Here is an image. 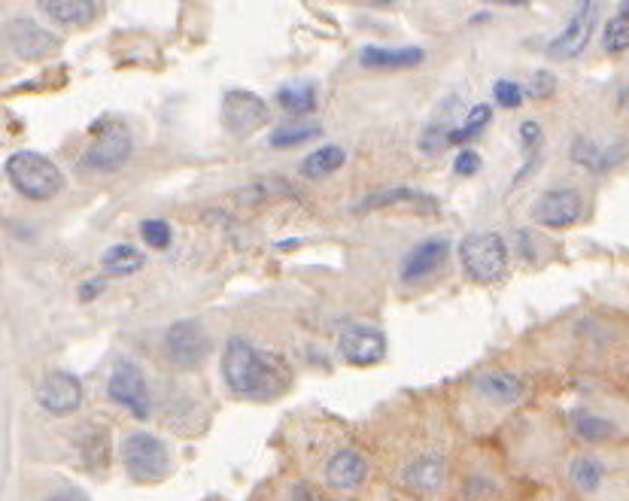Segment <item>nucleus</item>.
<instances>
[{"label": "nucleus", "instance_id": "nucleus-32", "mask_svg": "<svg viewBox=\"0 0 629 501\" xmlns=\"http://www.w3.org/2000/svg\"><path fill=\"white\" fill-rule=\"evenodd\" d=\"M392 204H423V207H435V201L423 195V192H414V189H392V192H380L375 198H368L362 207H392Z\"/></svg>", "mask_w": 629, "mask_h": 501}, {"label": "nucleus", "instance_id": "nucleus-7", "mask_svg": "<svg viewBox=\"0 0 629 501\" xmlns=\"http://www.w3.org/2000/svg\"><path fill=\"white\" fill-rule=\"evenodd\" d=\"M565 435L575 447H611L629 441V405L620 398L590 392L565 408Z\"/></svg>", "mask_w": 629, "mask_h": 501}, {"label": "nucleus", "instance_id": "nucleus-20", "mask_svg": "<svg viewBox=\"0 0 629 501\" xmlns=\"http://www.w3.org/2000/svg\"><path fill=\"white\" fill-rule=\"evenodd\" d=\"M338 353L356 368H371L387 356V338L371 326H347L338 334Z\"/></svg>", "mask_w": 629, "mask_h": 501}, {"label": "nucleus", "instance_id": "nucleus-5", "mask_svg": "<svg viewBox=\"0 0 629 501\" xmlns=\"http://www.w3.org/2000/svg\"><path fill=\"white\" fill-rule=\"evenodd\" d=\"M562 483L577 501H629V441L569 449Z\"/></svg>", "mask_w": 629, "mask_h": 501}, {"label": "nucleus", "instance_id": "nucleus-9", "mask_svg": "<svg viewBox=\"0 0 629 501\" xmlns=\"http://www.w3.org/2000/svg\"><path fill=\"white\" fill-rule=\"evenodd\" d=\"M116 462L122 475L135 487H159L176 471V453L168 437L149 429H128L116 444Z\"/></svg>", "mask_w": 629, "mask_h": 501}, {"label": "nucleus", "instance_id": "nucleus-16", "mask_svg": "<svg viewBox=\"0 0 629 501\" xmlns=\"http://www.w3.org/2000/svg\"><path fill=\"white\" fill-rule=\"evenodd\" d=\"M37 408L46 417L55 420H68L82 408V383L70 374V371H49L41 383H37Z\"/></svg>", "mask_w": 629, "mask_h": 501}, {"label": "nucleus", "instance_id": "nucleus-27", "mask_svg": "<svg viewBox=\"0 0 629 501\" xmlns=\"http://www.w3.org/2000/svg\"><path fill=\"white\" fill-rule=\"evenodd\" d=\"M277 106L289 116H308L317 110V89L310 82H289L277 89Z\"/></svg>", "mask_w": 629, "mask_h": 501}, {"label": "nucleus", "instance_id": "nucleus-38", "mask_svg": "<svg viewBox=\"0 0 629 501\" xmlns=\"http://www.w3.org/2000/svg\"><path fill=\"white\" fill-rule=\"evenodd\" d=\"M553 89H557V80H553L550 73H545V70H536V73L529 77L526 94H529V98H536V101H545V98L553 94Z\"/></svg>", "mask_w": 629, "mask_h": 501}, {"label": "nucleus", "instance_id": "nucleus-1", "mask_svg": "<svg viewBox=\"0 0 629 501\" xmlns=\"http://www.w3.org/2000/svg\"><path fill=\"white\" fill-rule=\"evenodd\" d=\"M459 435L454 413L438 405L399 401L377 410L362 437L375 456L377 483L420 501H450L466 449Z\"/></svg>", "mask_w": 629, "mask_h": 501}, {"label": "nucleus", "instance_id": "nucleus-36", "mask_svg": "<svg viewBox=\"0 0 629 501\" xmlns=\"http://www.w3.org/2000/svg\"><path fill=\"white\" fill-rule=\"evenodd\" d=\"M493 98H495V104H502V106H505V110H517V106L523 104V98H526V92H523L521 82L499 80L493 86Z\"/></svg>", "mask_w": 629, "mask_h": 501}, {"label": "nucleus", "instance_id": "nucleus-26", "mask_svg": "<svg viewBox=\"0 0 629 501\" xmlns=\"http://www.w3.org/2000/svg\"><path fill=\"white\" fill-rule=\"evenodd\" d=\"M344 161H347L344 146H320V149H313L308 159L301 161V173H305L308 180H322V177H332L335 171H341Z\"/></svg>", "mask_w": 629, "mask_h": 501}, {"label": "nucleus", "instance_id": "nucleus-13", "mask_svg": "<svg viewBox=\"0 0 629 501\" xmlns=\"http://www.w3.org/2000/svg\"><path fill=\"white\" fill-rule=\"evenodd\" d=\"M135 137L128 132V125L122 122H107V125H94V140L85 146L80 156L82 173H116L125 168V161L131 159Z\"/></svg>", "mask_w": 629, "mask_h": 501}, {"label": "nucleus", "instance_id": "nucleus-11", "mask_svg": "<svg viewBox=\"0 0 629 501\" xmlns=\"http://www.w3.org/2000/svg\"><path fill=\"white\" fill-rule=\"evenodd\" d=\"M107 396L119 410L137 422H152L159 413V398L149 386L147 374L131 358H122L113 365L107 377Z\"/></svg>", "mask_w": 629, "mask_h": 501}, {"label": "nucleus", "instance_id": "nucleus-23", "mask_svg": "<svg viewBox=\"0 0 629 501\" xmlns=\"http://www.w3.org/2000/svg\"><path fill=\"white\" fill-rule=\"evenodd\" d=\"M253 501H325L320 496V489L313 487L310 480L298 475V471H281L277 477L265 480Z\"/></svg>", "mask_w": 629, "mask_h": 501}, {"label": "nucleus", "instance_id": "nucleus-4", "mask_svg": "<svg viewBox=\"0 0 629 501\" xmlns=\"http://www.w3.org/2000/svg\"><path fill=\"white\" fill-rule=\"evenodd\" d=\"M505 435V462L517 477L550 483L553 477L562 480L565 465V429L545 417V413H521L502 429Z\"/></svg>", "mask_w": 629, "mask_h": 501}, {"label": "nucleus", "instance_id": "nucleus-22", "mask_svg": "<svg viewBox=\"0 0 629 501\" xmlns=\"http://www.w3.org/2000/svg\"><path fill=\"white\" fill-rule=\"evenodd\" d=\"M450 252V243L444 238H426L416 243L414 250L404 255L402 262V280L404 283H420L426 280L432 271H438Z\"/></svg>", "mask_w": 629, "mask_h": 501}, {"label": "nucleus", "instance_id": "nucleus-17", "mask_svg": "<svg viewBox=\"0 0 629 501\" xmlns=\"http://www.w3.org/2000/svg\"><path fill=\"white\" fill-rule=\"evenodd\" d=\"M599 19H603V7L599 3H577V10L572 13V19L565 22L562 27L560 37H553L548 46L550 58H557V61H569V58H577V55L587 49L590 37H593V31L599 25Z\"/></svg>", "mask_w": 629, "mask_h": 501}, {"label": "nucleus", "instance_id": "nucleus-33", "mask_svg": "<svg viewBox=\"0 0 629 501\" xmlns=\"http://www.w3.org/2000/svg\"><path fill=\"white\" fill-rule=\"evenodd\" d=\"M450 128H454V122H432L426 132L420 134V149H423L426 156H442L444 149L450 146Z\"/></svg>", "mask_w": 629, "mask_h": 501}, {"label": "nucleus", "instance_id": "nucleus-12", "mask_svg": "<svg viewBox=\"0 0 629 501\" xmlns=\"http://www.w3.org/2000/svg\"><path fill=\"white\" fill-rule=\"evenodd\" d=\"M7 177L27 201H53L65 189V173L58 171V164L31 149L13 152L7 159Z\"/></svg>", "mask_w": 629, "mask_h": 501}, {"label": "nucleus", "instance_id": "nucleus-31", "mask_svg": "<svg viewBox=\"0 0 629 501\" xmlns=\"http://www.w3.org/2000/svg\"><path fill=\"white\" fill-rule=\"evenodd\" d=\"M603 46L608 55L629 53V15L615 13L611 19H605Z\"/></svg>", "mask_w": 629, "mask_h": 501}, {"label": "nucleus", "instance_id": "nucleus-39", "mask_svg": "<svg viewBox=\"0 0 629 501\" xmlns=\"http://www.w3.org/2000/svg\"><path fill=\"white\" fill-rule=\"evenodd\" d=\"M454 171L459 177H474V173L481 171V156L474 149H459L454 159Z\"/></svg>", "mask_w": 629, "mask_h": 501}, {"label": "nucleus", "instance_id": "nucleus-8", "mask_svg": "<svg viewBox=\"0 0 629 501\" xmlns=\"http://www.w3.org/2000/svg\"><path fill=\"white\" fill-rule=\"evenodd\" d=\"M450 501H514V471L505 456L483 444H466L456 465Z\"/></svg>", "mask_w": 629, "mask_h": 501}, {"label": "nucleus", "instance_id": "nucleus-37", "mask_svg": "<svg viewBox=\"0 0 629 501\" xmlns=\"http://www.w3.org/2000/svg\"><path fill=\"white\" fill-rule=\"evenodd\" d=\"M521 144H523V149L536 159L538 156V149H541V140H545V132H541V125H538L536 119H526V122H521Z\"/></svg>", "mask_w": 629, "mask_h": 501}, {"label": "nucleus", "instance_id": "nucleus-21", "mask_svg": "<svg viewBox=\"0 0 629 501\" xmlns=\"http://www.w3.org/2000/svg\"><path fill=\"white\" fill-rule=\"evenodd\" d=\"M168 358L180 365V368H195L207 353V338L198 322H176L174 329L168 331V341H164Z\"/></svg>", "mask_w": 629, "mask_h": 501}, {"label": "nucleus", "instance_id": "nucleus-28", "mask_svg": "<svg viewBox=\"0 0 629 501\" xmlns=\"http://www.w3.org/2000/svg\"><path fill=\"white\" fill-rule=\"evenodd\" d=\"M101 267L107 274H113V277H131V274H137L144 267V255L131 243H113L101 255Z\"/></svg>", "mask_w": 629, "mask_h": 501}, {"label": "nucleus", "instance_id": "nucleus-25", "mask_svg": "<svg viewBox=\"0 0 629 501\" xmlns=\"http://www.w3.org/2000/svg\"><path fill=\"white\" fill-rule=\"evenodd\" d=\"M359 61L365 67H414L423 61V49H416V46H365Z\"/></svg>", "mask_w": 629, "mask_h": 501}, {"label": "nucleus", "instance_id": "nucleus-24", "mask_svg": "<svg viewBox=\"0 0 629 501\" xmlns=\"http://www.w3.org/2000/svg\"><path fill=\"white\" fill-rule=\"evenodd\" d=\"M43 15H49L55 25L65 27H82L92 22L98 15V7L89 0H43Z\"/></svg>", "mask_w": 629, "mask_h": 501}, {"label": "nucleus", "instance_id": "nucleus-19", "mask_svg": "<svg viewBox=\"0 0 629 501\" xmlns=\"http://www.w3.org/2000/svg\"><path fill=\"white\" fill-rule=\"evenodd\" d=\"M222 122L235 137H250V134H255L262 125L271 122L268 104L259 94L247 92V89L226 92V98H222Z\"/></svg>", "mask_w": 629, "mask_h": 501}, {"label": "nucleus", "instance_id": "nucleus-35", "mask_svg": "<svg viewBox=\"0 0 629 501\" xmlns=\"http://www.w3.org/2000/svg\"><path fill=\"white\" fill-rule=\"evenodd\" d=\"M37 501H92L89 499V492L77 483H68V480H55L53 487H46L41 492V499Z\"/></svg>", "mask_w": 629, "mask_h": 501}, {"label": "nucleus", "instance_id": "nucleus-40", "mask_svg": "<svg viewBox=\"0 0 629 501\" xmlns=\"http://www.w3.org/2000/svg\"><path fill=\"white\" fill-rule=\"evenodd\" d=\"M104 286H107L104 280H89V283H82V286H80V298H82V301H89V298H98V295L104 292Z\"/></svg>", "mask_w": 629, "mask_h": 501}, {"label": "nucleus", "instance_id": "nucleus-30", "mask_svg": "<svg viewBox=\"0 0 629 501\" xmlns=\"http://www.w3.org/2000/svg\"><path fill=\"white\" fill-rule=\"evenodd\" d=\"M490 119H493L490 104H474L469 113H466V119L450 128V146L471 144L474 137H481V132L490 125Z\"/></svg>", "mask_w": 629, "mask_h": 501}, {"label": "nucleus", "instance_id": "nucleus-2", "mask_svg": "<svg viewBox=\"0 0 629 501\" xmlns=\"http://www.w3.org/2000/svg\"><path fill=\"white\" fill-rule=\"evenodd\" d=\"M293 471L320 489L325 501H365L377 487L375 456L359 432L329 413L305 410L283 429Z\"/></svg>", "mask_w": 629, "mask_h": 501}, {"label": "nucleus", "instance_id": "nucleus-18", "mask_svg": "<svg viewBox=\"0 0 629 501\" xmlns=\"http://www.w3.org/2000/svg\"><path fill=\"white\" fill-rule=\"evenodd\" d=\"M3 37H7V46L22 61H43V58L58 53V46H61V41L55 37L49 27L37 25L34 19H25V15L10 19L7 27H3Z\"/></svg>", "mask_w": 629, "mask_h": 501}, {"label": "nucleus", "instance_id": "nucleus-14", "mask_svg": "<svg viewBox=\"0 0 629 501\" xmlns=\"http://www.w3.org/2000/svg\"><path fill=\"white\" fill-rule=\"evenodd\" d=\"M459 262L474 283H499L508 271V243L495 231H474L459 243Z\"/></svg>", "mask_w": 629, "mask_h": 501}, {"label": "nucleus", "instance_id": "nucleus-10", "mask_svg": "<svg viewBox=\"0 0 629 501\" xmlns=\"http://www.w3.org/2000/svg\"><path fill=\"white\" fill-rule=\"evenodd\" d=\"M577 356L590 368H624L629 362V326L611 317L581 319L575 329Z\"/></svg>", "mask_w": 629, "mask_h": 501}, {"label": "nucleus", "instance_id": "nucleus-34", "mask_svg": "<svg viewBox=\"0 0 629 501\" xmlns=\"http://www.w3.org/2000/svg\"><path fill=\"white\" fill-rule=\"evenodd\" d=\"M140 238H144V243H149V247L164 250V247H171L174 231H171V225L164 223V219H144V223H140Z\"/></svg>", "mask_w": 629, "mask_h": 501}, {"label": "nucleus", "instance_id": "nucleus-29", "mask_svg": "<svg viewBox=\"0 0 629 501\" xmlns=\"http://www.w3.org/2000/svg\"><path fill=\"white\" fill-rule=\"evenodd\" d=\"M320 122H283V125H277V128L271 132L268 144L274 146V149H293V146L310 144L313 137H320Z\"/></svg>", "mask_w": 629, "mask_h": 501}, {"label": "nucleus", "instance_id": "nucleus-41", "mask_svg": "<svg viewBox=\"0 0 629 501\" xmlns=\"http://www.w3.org/2000/svg\"><path fill=\"white\" fill-rule=\"evenodd\" d=\"M620 110H624V116L629 119V86L620 92Z\"/></svg>", "mask_w": 629, "mask_h": 501}, {"label": "nucleus", "instance_id": "nucleus-6", "mask_svg": "<svg viewBox=\"0 0 629 501\" xmlns=\"http://www.w3.org/2000/svg\"><path fill=\"white\" fill-rule=\"evenodd\" d=\"M222 380L235 398L274 401L293 386V368L281 353L259 350L247 338H231L222 353Z\"/></svg>", "mask_w": 629, "mask_h": 501}, {"label": "nucleus", "instance_id": "nucleus-15", "mask_svg": "<svg viewBox=\"0 0 629 501\" xmlns=\"http://www.w3.org/2000/svg\"><path fill=\"white\" fill-rule=\"evenodd\" d=\"M587 213V198L577 185H560L548 189L541 198L533 204V219L545 228H569L584 219Z\"/></svg>", "mask_w": 629, "mask_h": 501}, {"label": "nucleus", "instance_id": "nucleus-3", "mask_svg": "<svg viewBox=\"0 0 629 501\" xmlns=\"http://www.w3.org/2000/svg\"><path fill=\"white\" fill-rule=\"evenodd\" d=\"M529 396V386L514 371L487 368L474 374L456 396L454 422L469 437H487L502 432Z\"/></svg>", "mask_w": 629, "mask_h": 501}]
</instances>
